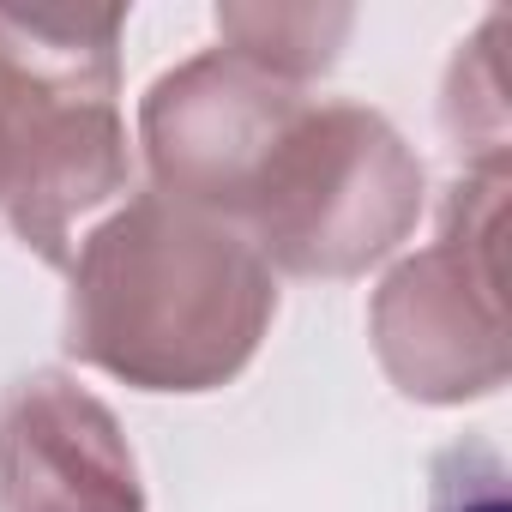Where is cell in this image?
Returning a JSON list of instances; mask_svg holds the SVG:
<instances>
[{"instance_id":"obj_1","label":"cell","mask_w":512,"mask_h":512,"mask_svg":"<svg viewBox=\"0 0 512 512\" xmlns=\"http://www.w3.org/2000/svg\"><path fill=\"white\" fill-rule=\"evenodd\" d=\"M272 302L266 260L241 229L139 193L73 266L67 350L145 392H205L253 356Z\"/></svg>"},{"instance_id":"obj_2","label":"cell","mask_w":512,"mask_h":512,"mask_svg":"<svg viewBox=\"0 0 512 512\" xmlns=\"http://www.w3.org/2000/svg\"><path fill=\"white\" fill-rule=\"evenodd\" d=\"M127 13L0 7V211L49 266L73 260V217L127 187L115 37Z\"/></svg>"},{"instance_id":"obj_3","label":"cell","mask_w":512,"mask_h":512,"mask_svg":"<svg viewBox=\"0 0 512 512\" xmlns=\"http://www.w3.org/2000/svg\"><path fill=\"white\" fill-rule=\"evenodd\" d=\"M422 193V169L404 157L392 127L356 103H302L272 139L235 223L253 253L284 272L344 278L404 235Z\"/></svg>"},{"instance_id":"obj_4","label":"cell","mask_w":512,"mask_h":512,"mask_svg":"<svg viewBox=\"0 0 512 512\" xmlns=\"http://www.w3.org/2000/svg\"><path fill=\"white\" fill-rule=\"evenodd\" d=\"M302 109V97L241 55H205L145 97V145L157 193L205 217L235 223L272 139Z\"/></svg>"},{"instance_id":"obj_5","label":"cell","mask_w":512,"mask_h":512,"mask_svg":"<svg viewBox=\"0 0 512 512\" xmlns=\"http://www.w3.org/2000/svg\"><path fill=\"white\" fill-rule=\"evenodd\" d=\"M0 506L7 512H145L115 416L37 374L0 392Z\"/></svg>"},{"instance_id":"obj_6","label":"cell","mask_w":512,"mask_h":512,"mask_svg":"<svg viewBox=\"0 0 512 512\" xmlns=\"http://www.w3.org/2000/svg\"><path fill=\"white\" fill-rule=\"evenodd\" d=\"M428 512H512L506 506V464L488 440H458L434 458Z\"/></svg>"}]
</instances>
